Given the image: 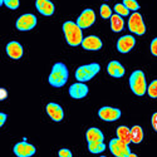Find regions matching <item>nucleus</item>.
Segmentation results:
<instances>
[{"instance_id": "obj_23", "label": "nucleus", "mask_w": 157, "mask_h": 157, "mask_svg": "<svg viewBox=\"0 0 157 157\" xmlns=\"http://www.w3.org/2000/svg\"><path fill=\"white\" fill-rule=\"evenodd\" d=\"M113 10H114L116 14L121 15L122 18H123V17H128V14H129V10L126 8V5H124L123 3H122V4H116Z\"/></svg>"}, {"instance_id": "obj_15", "label": "nucleus", "mask_w": 157, "mask_h": 157, "mask_svg": "<svg viewBox=\"0 0 157 157\" xmlns=\"http://www.w3.org/2000/svg\"><path fill=\"white\" fill-rule=\"evenodd\" d=\"M35 6H36L38 11L45 17L53 15V13H54V4L52 3L50 0H36Z\"/></svg>"}, {"instance_id": "obj_8", "label": "nucleus", "mask_w": 157, "mask_h": 157, "mask_svg": "<svg viewBox=\"0 0 157 157\" xmlns=\"http://www.w3.org/2000/svg\"><path fill=\"white\" fill-rule=\"evenodd\" d=\"M36 25V17L33 14H23L17 20V29L21 32L32 30Z\"/></svg>"}, {"instance_id": "obj_11", "label": "nucleus", "mask_w": 157, "mask_h": 157, "mask_svg": "<svg viewBox=\"0 0 157 157\" xmlns=\"http://www.w3.org/2000/svg\"><path fill=\"white\" fill-rule=\"evenodd\" d=\"M35 147L27 142H19L14 146V153L18 157H30L35 153Z\"/></svg>"}, {"instance_id": "obj_12", "label": "nucleus", "mask_w": 157, "mask_h": 157, "mask_svg": "<svg viewBox=\"0 0 157 157\" xmlns=\"http://www.w3.org/2000/svg\"><path fill=\"white\" fill-rule=\"evenodd\" d=\"M88 87L82 83V82H78V83H74L69 87V96L74 99H81V98H84L87 94H88Z\"/></svg>"}, {"instance_id": "obj_20", "label": "nucleus", "mask_w": 157, "mask_h": 157, "mask_svg": "<svg viewBox=\"0 0 157 157\" xmlns=\"http://www.w3.org/2000/svg\"><path fill=\"white\" fill-rule=\"evenodd\" d=\"M123 25H124V20L122 19L121 15L113 14L111 17V28L114 33H120L123 29Z\"/></svg>"}, {"instance_id": "obj_13", "label": "nucleus", "mask_w": 157, "mask_h": 157, "mask_svg": "<svg viewBox=\"0 0 157 157\" xmlns=\"http://www.w3.org/2000/svg\"><path fill=\"white\" fill-rule=\"evenodd\" d=\"M102 40L96 35H89L86 36L82 42V47L86 50H99L102 48Z\"/></svg>"}, {"instance_id": "obj_22", "label": "nucleus", "mask_w": 157, "mask_h": 157, "mask_svg": "<svg viewBox=\"0 0 157 157\" xmlns=\"http://www.w3.org/2000/svg\"><path fill=\"white\" fill-rule=\"evenodd\" d=\"M88 150L90 153H101L106 150V145L103 142H88Z\"/></svg>"}, {"instance_id": "obj_10", "label": "nucleus", "mask_w": 157, "mask_h": 157, "mask_svg": "<svg viewBox=\"0 0 157 157\" xmlns=\"http://www.w3.org/2000/svg\"><path fill=\"white\" fill-rule=\"evenodd\" d=\"M135 44H136V39L132 35H123L118 39V42H117V49H118L120 53L126 54L132 50Z\"/></svg>"}, {"instance_id": "obj_30", "label": "nucleus", "mask_w": 157, "mask_h": 157, "mask_svg": "<svg viewBox=\"0 0 157 157\" xmlns=\"http://www.w3.org/2000/svg\"><path fill=\"white\" fill-rule=\"evenodd\" d=\"M151 123H152V127L153 129L157 132V112L152 114V118H151Z\"/></svg>"}, {"instance_id": "obj_1", "label": "nucleus", "mask_w": 157, "mask_h": 157, "mask_svg": "<svg viewBox=\"0 0 157 157\" xmlns=\"http://www.w3.org/2000/svg\"><path fill=\"white\" fill-rule=\"evenodd\" d=\"M63 33L65 36V40L71 47H77L82 44L84 39L82 34V29L78 27L77 23L73 21H65L63 24Z\"/></svg>"}, {"instance_id": "obj_16", "label": "nucleus", "mask_w": 157, "mask_h": 157, "mask_svg": "<svg viewBox=\"0 0 157 157\" xmlns=\"http://www.w3.org/2000/svg\"><path fill=\"white\" fill-rule=\"evenodd\" d=\"M6 53L11 59H20L23 56V47L18 42H10L6 45Z\"/></svg>"}, {"instance_id": "obj_2", "label": "nucleus", "mask_w": 157, "mask_h": 157, "mask_svg": "<svg viewBox=\"0 0 157 157\" xmlns=\"http://www.w3.org/2000/svg\"><path fill=\"white\" fill-rule=\"evenodd\" d=\"M49 84L53 87H63L68 81V69L63 63H56L49 74Z\"/></svg>"}, {"instance_id": "obj_17", "label": "nucleus", "mask_w": 157, "mask_h": 157, "mask_svg": "<svg viewBox=\"0 0 157 157\" xmlns=\"http://www.w3.org/2000/svg\"><path fill=\"white\" fill-rule=\"evenodd\" d=\"M107 72L111 77H114V78H121L123 77L124 74V67L117 60H112L108 63L107 65Z\"/></svg>"}, {"instance_id": "obj_33", "label": "nucleus", "mask_w": 157, "mask_h": 157, "mask_svg": "<svg viewBox=\"0 0 157 157\" xmlns=\"http://www.w3.org/2000/svg\"><path fill=\"white\" fill-rule=\"evenodd\" d=\"M128 157H137V155H135V153H131Z\"/></svg>"}, {"instance_id": "obj_31", "label": "nucleus", "mask_w": 157, "mask_h": 157, "mask_svg": "<svg viewBox=\"0 0 157 157\" xmlns=\"http://www.w3.org/2000/svg\"><path fill=\"white\" fill-rule=\"evenodd\" d=\"M8 97V92L5 88H0V101H4Z\"/></svg>"}, {"instance_id": "obj_32", "label": "nucleus", "mask_w": 157, "mask_h": 157, "mask_svg": "<svg viewBox=\"0 0 157 157\" xmlns=\"http://www.w3.org/2000/svg\"><path fill=\"white\" fill-rule=\"evenodd\" d=\"M5 121H6V114L2 112V113H0V126H4Z\"/></svg>"}, {"instance_id": "obj_34", "label": "nucleus", "mask_w": 157, "mask_h": 157, "mask_svg": "<svg viewBox=\"0 0 157 157\" xmlns=\"http://www.w3.org/2000/svg\"><path fill=\"white\" fill-rule=\"evenodd\" d=\"M101 157H106V156H101Z\"/></svg>"}, {"instance_id": "obj_4", "label": "nucleus", "mask_w": 157, "mask_h": 157, "mask_svg": "<svg viewBox=\"0 0 157 157\" xmlns=\"http://www.w3.org/2000/svg\"><path fill=\"white\" fill-rule=\"evenodd\" d=\"M101 71V67L98 63H90L87 65H81L79 68L75 71V79L78 82H88Z\"/></svg>"}, {"instance_id": "obj_6", "label": "nucleus", "mask_w": 157, "mask_h": 157, "mask_svg": "<svg viewBox=\"0 0 157 157\" xmlns=\"http://www.w3.org/2000/svg\"><path fill=\"white\" fill-rule=\"evenodd\" d=\"M128 29L137 34V35H143L146 33V25L143 23V19H142V15L140 13H133L132 15L129 17L128 19Z\"/></svg>"}, {"instance_id": "obj_7", "label": "nucleus", "mask_w": 157, "mask_h": 157, "mask_svg": "<svg viewBox=\"0 0 157 157\" xmlns=\"http://www.w3.org/2000/svg\"><path fill=\"white\" fill-rule=\"evenodd\" d=\"M96 21V14L92 9H86L82 11V14L78 17L77 19V25L81 29H87L89 27H92Z\"/></svg>"}, {"instance_id": "obj_28", "label": "nucleus", "mask_w": 157, "mask_h": 157, "mask_svg": "<svg viewBox=\"0 0 157 157\" xmlns=\"http://www.w3.org/2000/svg\"><path fill=\"white\" fill-rule=\"evenodd\" d=\"M150 49H151L152 56L157 57V38H155L151 42V47H150Z\"/></svg>"}, {"instance_id": "obj_26", "label": "nucleus", "mask_w": 157, "mask_h": 157, "mask_svg": "<svg viewBox=\"0 0 157 157\" xmlns=\"http://www.w3.org/2000/svg\"><path fill=\"white\" fill-rule=\"evenodd\" d=\"M123 4L126 5V8L128 10H132L135 13L140 9V4L136 2V0H123Z\"/></svg>"}, {"instance_id": "obj_18", "label": "nucleus", "mask_w": 157, "mask_h": 157, "mask_svg": "<svg viewBox=\"0 0 157 157\" xmlns=\"http://www.w3.org/2000/svg\"><path fill=\"white\" fill-rule=\"evenodd\" d=\"M86 138L88 142H103V133L101 132V129L92 127L87 131Z\"/></svg>"}, {"instance_id": "obj_27", "label": "nucleus", "mask_w": 157, "mask_h": 157, "mask_svg": "<svg viewBox=\"0 0 157 157\" xmlns=\"http://www.w3.org/2000/svg\"><path fill=\"white\" fill-rule=\"evenodd\" d=\"M4 4H5V6H8L9 9H11V10H15V9H18L19 8V0H4Z\"/></svg>"}, {"instance_id": "obj_14", "label": "nucleus", "mask_w": 157, "mask_h": 157, "mask_svg": "<svg viewBox=\"0 0 157 157\" xmlns=\"http://www.w3.org/2000/svg\"><path fill=\"white\" fill-rule=\"evenodd\" d=\"M47 113L50 118L56 122H60L63 120V116H64L62 107L57 103H48L47 104Z\"/></svg>"}, {"instance_id": "obj_19", "label": "nucleus", "mask_w": 157, "mask_h": 157, "mask_svg": "<svg viewBox=\"0 0 157 157\" xmlns=\"http://www.w3.org/2000/svg\"><path fill=\"white\" fill-rule=\"evenodd\" d=\"M117 138H120L122 142L124 143H131L132 140H131V129L126 126H120L117 128Z\"/></svg>"}, {"instance_id": "obj_3", "label": "nucleus", "mask_w": 157, "mask_h": 157, "mask_svg": "<svg viewBox=\"0 0 157 157\" xmlns=\"http://www.w3.org/2000/svg\"><path fill=\"white\" fill-rule=\"evenodd\" d=\"M129 87L136 96L142 97L143 94H145L146 89H147L145 73H143L142 71H135L129 77Z\"/></svg>"}, {"instance_id": "obj_5", "label": "nucleus", "mask_w": 157, "mask_h": 157, "mask_svg": "<svg viewBox=\"0 0 157 157\" xmlns=\"http://www.w3.org/2000/svg\"><path fill=\"white\" fill-rule=\"evenodd\" d=\"M109 151L116 157H128L132 153L127 143L122 142L120 138H113L109 141Z\"/></svg>"}, {"instance_id": "obj_25", "label": "nucleus", "mask_w": 157, "mask_h": 157, "mask_svg": "<svg viewBox=\"0 0 157 157\" xmlns=\"http://www.w3.org/2000/svg\"><path fill=\"white\" fill-rule=\"evenodd\" d=\"M147 93L151 98H157V79L150 83V86L147 87Z\"/></svg>"}, {"instance_id": "obj_24", "label": "nucleus", "mask_w": 157, "mask_h": 157, "mask_svg": "<svg viewBox=\"0 0 157 157\" xmlns=\"http://www.w3.org/2000/svg\"><path fill=\"white\" fill-rule=\"evenodd\" d=\"M99 13H101V17L103 19H111V17H112V9L108 5H106V4L101 5Z\"/></svg>"}, {"instance_id": "obj_29", "label": "nucleus", "mask_w": 157, "mask_h": 157, "mask_svg": "<svg viewBox=\"0 0 157 157\" xmlns=\"http://www.w3.org/2000/svg\"><path fill=\"white\" fill-rule=\"evenodd\" d=\"M58 155H59V157H73L72 152H71L68 148H62V150H59Z\"/></svg>"}, {"instance_id": "obj_9", "label": "nucleus", "mask_w": 157, "mask_h": 157, "mask_svg": "<svg viewBox=\"0 0 157 157\" xmlns=\"http://www.w3.org/2000/svg\"><path fill=\"white\" fill-rule=\"evenodd\" d=\"M98 116L101 120L106 122H113L121 117V111L118 108H113V107H102L98 111Z\"/></svg>"}, {"instance_id": "obj_21", "label": "nucleus", "mask_w": 157, "mask_h": 157, "mask_svg": "<svg viewBox=\"0 0 157 157\" xmlns=\"http://www.w3.org/2000/svg\"><path fill=\"white\" fill-rule=\"evenodd\" d=\"M131 140L133 143H141L143 140V129L141 126H133L131 128Z\"/></svg>"}]
</instances>
